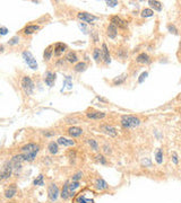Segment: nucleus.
Masks as SVG:
<instances>
[{"label": "nucleus", "mask_w": 181, "mask_h": 203, "mask_svg": "<svg viewBox=\"0 0 181 203\" xmlns=\"http://www.w3.org/2000/svg\"><path fill=\"white\" fill-rule=\"evenodd\" d=\"M53 46L52 45H49L46 49L44 50V53H43V58H44L45 61H49L51 60V58H52V54H53Z\"/></svg>", "instance_id": "obj_30"}, {"label": "nucleus", "mask_w": 181, "mask_h": 203, "mask_svg": "<svg viewBox=\"0 0 181 203\" xmlns=\"http://www.w3.org/2000/svg\"><path fill=\"white\" fill-rule=\"evenodd\" d=\"M102 151H103L104 155H111L112 153V147H111V145H109L107 142H105L102 146Z\"/></svg>", "instance_id": "obj_34"}, {"label": "nucleus", "mask_w": 181, "mask_h": 203, "mask_svg": "<svg viewBox=\"0 0 181 203\" xmlns=\"http://www.w3.org/2000/svg\"><path fill=\"white\" fill-rule=\"evenodd\" d=\"M87 143H88V146L90 147V149L93 151L95 152L100 151V145H99V142L95 139H87Z\"/></svg>", "instance_id": "obj_27"}, {"label": "nucleus", "mask_w": 181, "mask_h": 203, "mask_svg": "<svg viewBox=\"0 0 181 203\" xmlns=\"http://www.w3.org/2000/svg\"><path fill=\"white\" fill-rule=\"evenodd\" d=\"M141 166H143V167H146V168H151V167H153L152 160L147 157L143 158V159H141Z\"/></svg>", "instance_id": "obj_35"}, {"label": "nucleus", "mask_w": 181, "mask_h": 203, "mask_svg": "<svg viewBox=\"0 0 181 203\" xmlns=\"http://www.w3.org/2000/svg\"><path fill=\"white\" fill-rule=\"evenodd\" d=\"M56 77L57 74L54 72H52V71H46L44 73V83L49 87H52L53 85H54V81H56Z\"/></svg>", "instance_id": "obj_14"}, {"label": "nucleus", "mask_w": 181, "mask_h": 203, "mask_svg": "<svg viewBox=\"0 0 181 203\" xmlns=\"http://www.w3.org/2000/svg\"><path fill=\"white\" fill-rule=\"evenodd\" d=\"M10 203H16V202H10Z\"/></svg>", "instance_id": "obj_48"}, {"label": "nucleus", "mask_w": 181, "mask_h": 203, "mask_svg": "<svg viewBox=\"0 0 181 203\" xmlns=\"http://www.w3.org/2000/svg\"><path fill=\"white\" fill-rule=\"evenodd\" d=\"M40 151V147L36 143H27L22 147V152L24 156V161H33L36 158V155Z\"/></svg>", "instance_id": "obj_2"}, {"label": "nucleus", "mask_w": 181, "mask_h": 203, "mask_svg": "<svg viewBox=\"0 0 181 203\" xmlns=\"http://www.w3.org/2000/svg\"><path fill=\"white\" fill-rule=\"evenodd\" d=\"M141 124V118L136 115H131V114H126L122 115L120 118V125L126 130L136 129Z\"/></svg>", "instance_id": "obj_1"}, {"label": "nucleus", "mask_w": 181, "mask_h": 203, "mask_svg": "<svg viewBox=\"0 0 181 203\" xmlns=\"http://www.w3.org/2000/svg\"><path fill=\"white\" fill-rule=\"evenodd\" d=\"M48 195H49V199L52 202H54L59 196V188L54 183L50 184L49 187H48Z\"/></svg>", "instance_id": "obj_12"}, {"label": "nucleus", "mask_w": 181, "mask_h": 203, "mask_svg": "<svg viewBox=\"0 0 181 203\" xmlns=\"http://www.w3.org/2000/svg\"><path fill=\"white\" fill-rule=\"evenodd\" d=\"M172 161H173V164L174 165H178V163H179V159H178V153L175 151L172 152Z\"/></svg>", "instance_id": "obj_41"}, {"label": "nucleus", "mask_w": 181, "mask_h": 203, "mask_svg": "<svg viewBox=\"0 0 181 203\" xmlns=\"http://www.w3.org/2000/svg\"><path fill=\"white\" fill-rule=\"evenodd\" d=\"M95 160L100 165H107V159L105 158V156L103 153H97L95 156Z\"/></svg>", "instance_id": "obj_32"}, {"label": "nucleus", "mask_w": 181, "mask_h": 203, "mask_svg": "<svg viewBox=\"0 0 181 203\" xmlns=\"http://www.w3.org/2000/svg\"><path fill=\"white\" fill-rule=\"evenodd\" d=\"M65 59L69 63H77V61H78V56L76 54V52H74V51H69L65 56Z\"/></svg>", "instance_id": "obj_25"}, {"label": "nucleus", "mask_w": 181, "mask_h": 203, "mask_svg": "<svg viewBox=\"0 0 181 203\" xmlns=\"http://www.w3.org/2000/svg\"><path fill=\"white\" fill-rule=\"evenodd\" d=\"M110 23L113 24L116 27L118 28H127L128 27V22L124 20V18L119 15H114V16L110 17Z\"/></svg>", "instance_id": "obj_6"}, {"label": "nucleus", "mask_w": 181, "mask_h": 203, "mask_svg": "<svg viewBox=\"0 0 181 203\" xmlns=\"http://www.w3.org/2000/svg\"><path fill=\"white\" fill-rule=\"evenodd\" d=\"M135 62L138 64H149L152 62V58L146 52H141L139 54L136 55Z\"/></svg>", "instance_id": "obj_10"}, {"label": "nucleus", "mask_w": 181, "mask_h": 203, "mask_svg": "<svg viewBox=\"0 0 181 203\" xmlns=\"http://www.w3.org/2000/svg\"><path fill=\"white\" fill-rule=\"evenodd\" d=\"M114 55H116V58L119 59L120 61H124V60H127V59H128V55H129L128 49H127L126 46H124V45H121V46H119L118 49L116 50Z\"/></svg>", "instance_id": "obj_11"}, {"label": "nucleus", "mask_w": 181, "mask_h": 203, "mask_svg": "<svg viewBox=\"0 0 181 203\" xmlns=\"http://www.w3.org/2000/svg\"><path fill=\"white\" fill-rule=\"evenodd\" d=\"M147 74H148V72H143V73H141V78L139 79V80H138V83H143V80H144V79L146 78Z\"/></svg>", "instance_id": "obj_44"}, {"label": "nucleus", "mask_w": 181, "mask_h": 203, "mask_svg": "<svg viewBox=\"0 0 181 203\" xmlns=\"http://www.w3.org/2000/svg\"><path fill=\"white\" fill-rule=\"evenodd\" d=\"M127 78H128L127 73H121V74H119L116 78L112 79V85L113 86H121L127 81Z\"/></svg>", "instance_id": "obj_18"}, {"label": "nucleus", "mask_w": 181, "mask_h": 203, "mask_svg": "<svg viewBox=\"0 0 181 203\" xmlns=\"http://www.w3.org/2000/svg\"><path fill=\"white\" fill-rule=\"evenodd\" d=\"M68 46L66 44H63V43H56L54 44V50H53V53H54V55L56 56H60L61 54H63L66 51H67Z\"/></svg>", "instance_id": "obj_16"}, {"label": "nucleus", "mask_w": 181, "mask_h": 203, "mask_svg": "<svg viewBox=\"0 0 181 203\" xmlns=\"http://www.w3.org/2000/svg\"><path fill=\"white\" fill-rule=\"evenodd\" d=\"M21 86H22L23 91L26 95H32L34 91V83L31 77L28 76H24L21 81Z\"/></svg>", "instance_id": "obj_3"}, {"label": "nucleus", "mask_w": 181, "mask_h": 203, "mask_svg": "<svg viewBox=\"0 0 181 203\" xmlns=\"http://www.w3.org/2000/svg\"><path fill=\"white\" fill-rule=\"evenodd\" d=\"M77 17H78L79 20H82V22H85V23H88V24H92L93 22H95L99 18L94 15H92L90 12H86V11H80L77 14Z\"/></svg>", "instance_id": "obj_7"}, {"label": "nucleus", "mask_w": 181, "mask_h": 203, "mask_svg": "<svg viewBox=\"0 0 181 203\" xmlns=\"http://www.w3.org/2000/svg\"><path fill=\"white\" fill-rule=\"evenodd\" d=\"M23 58H24V60L25 62L27 63V66L32 70H36L38 69V62L35 60V58L33 56V54L29 52V51H24L23 52Z\"/></svg>", "instance_id": "obj_5"}, {"label": "nucleus", "mask_w": 181, "mask_h": 203, "mask_svg": "<svg viewBox=\"0 0 181 203\" xmlns=\"http://www.w3.org/2000/svg\"><path fill=\"white\" fill-rule=\"evenodd\" d=\"M101 52H102V62L104 64H110L111 63V54H110V50L107 47V43H102L101 45Z\"/></svg>", "instance_id": "obj_8"}, {"label": "nucleus", "mask_w": 181, "mask_h": 203, "mask_svg": "<svg viewBox=\"0 0 181 203\" xmlns=\"http://www.w3.org/2000/svg\"><path fill=\"white\" fill-rule=\"evenodd\" d=\"M107 35L109 36V39H114L118 36V27H116L113 24L109 23V25L107 27Z\"/></svg>", "instance_id": "obj_15"}, {"label": "nucleus", "mask_w": 181, "mask_h": 203, "mask_svg": "<svg viewBox=\"0 0 181 203\" xmlns=\"http://www.w3.org/2000/svg\"><path fill=\"white\" fill-rule=\"evenodd\" d=\"M69 194H70V191H69V180H67L65 184H63V187H62V191H61V197L63 200H67L68 197H69Z\"/></svg>", "instance_id": "obj_26"}, {"label": "nucleus", "mask_w": 181, "mask_h": 203, "mask_svg": "<svg viewBox=\"0 0 181 203\" xmlns=\"http://www.w3.org/2000/svg\"><path fill=\"white\" fill-rule=\"evenodd\" d=\"M67 132L71 138H78V137H80V135L83 134L84 131H83L82 128H78V126H70L68 129Z\"/></svg>", "instance_id": "obj_19"}, {"label": "nucleus", "mask_w": 181, "mask_h": 203, "mask_svg": "<svg viewBox=\"0 0 181 203\" xmlns=\"http://www.w3.org/2000/svg\"><path fill=\"white\" fill-rule=\"evenodd\" d=\"M2 180H4V177H2V175H1V173H0V182H1Z\"/></svg>", "instance_id": "obj_47"}, {"label": "nucleus", "mask_w": 181, "mask_h": 203, "mask_svg": "<svg viewBox=\"0 0 181 203\" xmlns=\"http://www.w3.org/2000/svg\"><path fill=\"white\" fill-rule=\"evenodd\" d=\"M95 187L96 190H99V191H107V188H109V185H107V183L103 178L99 177V178L95 180Z\"/></svg>", "instance_id": "obj_21"}, {"label": "nucleus", "mask_w": 181, "mask_h": 203, "mask_svg": "<svg viewBox=\"0 0 181 203\" xmlns=\"http://www.w3.org/2000/svg\"><path fill=\"white\" fill-rule=\"evenodd\" d=\"M19 43V36H14L8 41V44L9 45H16Z\"/></svg>", "instance_id": "obj_39"}, {"label": "nucleus", "mask_w": 181, "mask_h": 203, "mask_svg": "<svg viewBox=\"0 0 181 203\" xmlns=\"http://www.w3.org/2000/svg\"><path fill=\"white\" fill-rule=\"evenodd\" d=\"M141 16L144 17V18L152 17V16H154V10H152L151 8H145V9H143V10H141Z\"/></svg>", "instance_id": "obj_33"}, {"label": "nucleus", "mask_w": 181, "mask_h": 203, "mask_svg": "<svg viewBox=\"0 0 181 203\" xmlns=\"http://www.w3.org/2000/svg\"><path fill=\"white\" fill-rule=\"evenodd\" d=\"M148 5L151 6V9H154L155 11H161L163 9V4L161 1H157V0H149L148 1Z\"/></svg>", "instance_id": "obj_24"}, {"label": "nucleus", "mask_w": 181, "mask_h": 203, "mask_svg": "<svg viewBox=\"0 0 181 203\" xmlns=\"http://www.w3.org/2000/svg\"><path fill=\"white\" fill-rule=\"evenodd\" d=\"M57 143L59 145V146H62V147H73L75 146V141L71 140V139H68V138H65V137H60L58 140H57Z\"/></svg>", "instance_id": "obj_20"}, {"label": "nucleus", "mask_w": 181, "mask_h": 203, "mask_svg": "<svg viewBox=\"0 0 181 203\" xmlns=\"http://www.w3.org/2000/svg\"><path fill=\"white\" fill-rule=\"evenodd\" d=\"M8 33V29L6 27H0V35H6Z\"/></svg>", "instance_id": "obj_43"}, {"label": "nucleus", "mask_w": 181, "mask_h": 203, "mask_svg": "<svg viewBox=\"0 0 181 203\" xmlns=\"http://www.w3.org/2000/svg\"><path fill=\"white\" fill-rule=\"evenodd\" d=\"M39 29H40L39 25H33V24H31V25H27L26 27L23 29V33L25 34V35H32V34H34L35 32H38Z\"/></svg>", "instance_id": "obj_22"}, {"label": "nucleus", "mask_w": 181, "mask_h": 203, "mask_svg": "<svg viewBox=\"0 0 181 203\" xmlns=\"http://www.w3.org/2000/svg\"><path fill=\"white\" fill-rule=\"evenodd\" d=\"M155 161L158 165H161V164L163 163V150L161 148H158L156 152H155Z\"/></svg>", "instance_id": "obj_31"}, {"label": "nucleus", "mask_w": 181, "mask_h": 203, "mask_svg": "<svg viewBox=\"0 0 181 203\" xmlns=\"http://www.w3.org/2000/svg\"><path fill=\"white\" fill-rule=\"evenodd\" d=\"M93 39H94V42H99V36H97V33L96 32H94V34H93Z\"/></svg>", "instance_id": "obj_45"}, {"label": "nucleus", "mask_w": 181, "mask_h": 203, "mask_svg": "<svg viewBox=\"0 0 181 203\" xmlns=\"http://www.w3.org/2000/svg\"><path fill=\"white\" fill-rule=\"evenodd\" d=\"M77 203H94V201L90 199H86L84 195H79L77 197Z\"/></svg>", "instance_id": "obj_36"}, {"label": "nucleus", "mask_w": 181, "mask_h": 203, "mask_svg": "<svg viewBox=\"0 0 181 203\" xmlns=\"http://www.w3.org/2000/svg\"><path fill=\"white\" fill-rule=\"evenodd\" d=\"M17 194V186L16 184H10L5 190V197L6 199H13Z\"/></svg>", "instance_id": "obj_17"}, {"label": "nucleus", "mask_w": 181, "mask_h": 203, "mask_svg": "<svg viewBox=\"0 0 181 203\" xmlns=\"http://www.w3.org/2000/svg\"><path fill=\"white\" fill-rule=\"evenodd\" d=\"M34 185H39V186H43L44 185V180H43V175H39L38 178L33 182Z\"/></svg>", "instance_id": "obj_38"}, {"label": "nucleus", "mask_w": 181, "mask_h": 203, "mask_svg": "<svg viewBox=\"0 0 181 203\" xmlns=\"http://www.w3.org/2000/svg\"><path fill=\"white\" fill-rule=\"evenodd\" d=\"M86 116L90 120H95V121H100L103 118H107V113L102 112V111H96V110H92L86 113Z\"/></svg>", "instance_id": "obj_9"}, {"label": "nucleus", "mask_w": 181, "mask_h": 203, "mask_svg": "<svg viewBox=\"0 0 181 203\" xmlns=\"http://www.w3.org/2000/svg\"><path fill=\"white\" fill-rule=\"evenodd\" d=\"M168 31H169L171 34H173V35H178V29H177V27L174 26V24H168Z\"/></svg>", "instance_id": "obj_37"}, {"label": "nucleus", "mask_w": 181, "mask_h": 203, "mask_svg": "<svg viewBox=\"0 0 181 203\" xmlns=\"http://www.w3.org/2000/svg\"><path fill=\"white\" fill-rule=\"evenodd\" d=\"M119 2L117 0H107V5L110 6V7H116V6L118 5Z\"/></svg>", "instance_id": "obj_42"}, {"label": "nucleus", "mask_w": 181, "mask_h": 203, "mask_svg": "<svg viewBox=\"0 0 181 203\" xmlns=\"http://www.w3.org/2000/svg\"><path fill=\"white\" fill-rule=\"evenodd\" d=\"M92 55H93V59L94 61L100 64L102 62V52H101V47H94V50L92 52Z\"/></svg>", "instance_id": "obj_23"}, {"label": "nucleus", "mask_w": 181, "mask_h": 203, "mask_svg": "<svg viewBox=\"0 0 181 203\" xmlns=\"http://www.w3.org/2000/svg\"><path fill=\"white\" fill-rule=\"evenodd\" d=\"M178 101H179V102H181V94H180V95H179V96H178Z\"/></svg>", "instance_id": "obj_46"}, {"label": "nucleus", "mask_w": 181, "mask_h": 203, "mask_svg": "<svg viewBox=\"0 0 181 203\" xmlns=\"http://www.w3.org/2000/svg\"><path fill=\"white\" fill-rule=\"evenodd\" d=\"M86 68H87V64H86V62L84 61H80V62H77L76 64H75V67H74V70L76 71V72H83L86 70Z\"/></svg>", "instance_id": "obj_29"}, {"label": "nucleus", "mask_w": 181, "mask_h": 203, "mask_svg": "<svg viewBox=\"0 0 181 203\" xmlns=\"http://www.w3.org/2000/svg\"><path fill=\"white\" fill-rule=\"evenodd\" d=\"M59 145L54 142V141H51L50 143L48 145V149H49V152H50L51 155H57L58 151H59Z\"/></svg>", "instance_id": "obj_28"}, {"label": "nucleus", "mask_w": 181, "mask_h": 203, "mask_svg": "<svg viewBox=\"0 0 181 203\" xmlns=\"http://www.w3.org/2000/svg\"><path fill=\"white\" fill-rule=\"evenodd\" d=\"M83 177V173L82 172H77L76 174L73 175V180L74 182H79V180Z\"/></svg>", "instance_id": "obj_40"}, {"label": "nucleus", "mask_w": 181, "mask_h": 203, "mask_svg": "<svg viewBox=\"0 0 181 203\" xmlns=\"http://www.w3.org/2000/svg\"><path fill=\"white\" fill-rule=\"evenodd\" d=\"M100 130L102 133H104L105 135L110 137V138H116L118 137V130L114 126L110 125V124H101L100 125Z\"/></svg>", "instance_id": "obj_4"}, {"label": "nucleus", "mask_w": 181, "mask_h": 203, "mask_svg": "<svg viewBox=\"0 0 181 203\" xmlns=\"http://www.w3.org/2000/svg\"><path fill=\"white\" fill-rule=\"evenodd\" d=\"M0 173H1V175H2L4 180L9 178L11 175H13V173H14V167H13V164H11V161H7V163L4 165L2 170H1Z\"/></svg>", "instance_id": "obj_13"}]
</instances>
